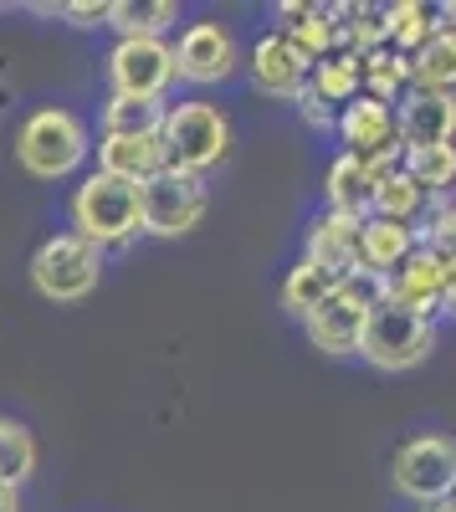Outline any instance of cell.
I'll return each instance as SVG.
<instances>
[{
  "label": "cell",
  "mask_w": 456,
  "mask_h": 512,
  "mask_svg": "<svg viewBox=\"0 0 456 512\" xmlns=\"http://www.w3.org/2000/svg\"><path fill=\"white\" fill-rule=\"evenodd\" d=\"M93 154V134L72 108H36L16 128V164L31 180H67Z\"/></svg>",
  "instance_id": "6da1fadb"
},
{
  "label": "cell",
  "mask_w": 456,
  "mask_h": 512,
  "mask_svg": "<svg viewBox=\"0 0 456 512\" xmlns=\"http://www.w3.org/2000/svg\"><path fill=\"white\" fill-rule=\"evenodd\" d=\"M72 236H82L98 251L129 246L134 236H144L139 185L113 180V175H103V169H93V175L72 190Z\"/></svg>",
  "instance_id": "7a4b0ae2"
},
{
  "label": "cell",
  "mask_w": 456,
  "mask_h": 512,
  "mask_svg": "<svg viewBox=\"0 0 456 512\" xmlns=\"http://www.w3.org/2000/svg\"><path fill=\"white\" fill-rule=\"evenodd\" d=\"M159 144H164V169L205 175L231 154V118L216 103H170L159 123Z\"/></svg>",
  "instance_id": "3957f363"
},
{
  "label": "cell",
  "mask_w": 456,
  "mask_h": 512,
  "mask_svg": "<svg viewBox=\"0 0 456 512\" xmlns=\"http://www.w3.org/2000/svg\"><path fill=\"white\" fill-rule=\"evenodd\" d=\"M436 349V323L431 318H416L395 303H380L369 308L364 318V338H359V359L369 369H385V374H405L426 364Z\"/></svg>",
  "instance_id": "277c9868"
},
{
  "label": "cell",
  "mask_w": 456,
  "mask_h": 512,
  "mask_svg": "<svg viewBox=\"0 0 456 512\" xmlns=\"http://www.w3.org/2000/svg\"><path fill=\"white\" fill-rule=\"evenodd\" d=\"M390 482L405 502H416V507L451 502L456 497V436H441V431L410 436L390 461Z\"/></svg>",
  "instance_id": "5b68a950"
},
{
  "label": "cell",
  "mask_w": 456,
  "mask_h": 512,
  "mask_svg": "<svg viewBox=\"0 0 456 512\" xmlns=\"http://www.w3.org/2000/svg\"><path fill=\"white\" fill-rule=\"evenodd\" d=\"M103 277V251L88 246L82 236L62 231V236H47L31 256V287L47 297V303H82Z\"/></svg>",
  "instance_id": "8992f818"
},
{
  "label": "cell",
  "mask_w": 456,
  "mask_h": 512,
  "mask_svg": "<svg viewBox=\"0 0 456 512\" xmlns=\"http://www.w3.org/2000/svg\"><path fill=\"white\" fill-rule=\"evenodd\" d=\"M139 210H144V236H190L205 210H211V185L205 175H185V169H159L154 180L139 185Z\"/></svg>",
  "instance_id": "52a82bcc"
},
{
  "label": "cell",
  "mask_w": 456,
  "mask_h": 512,
  "mask_svg": "<svg viewBox=\"0 0 456 512\" xmlns=\"http://www.w3.org/2000/svg\"><path fill=\"white\" fill-rule=\"evenodd\" d=\"M108 82L118 98H149L164 103L175 82V47L159 36H123L108 52Z\"/></svg>",
  "instance_id": "ba28073f"
},
{
  "label": "cell",
  "mask_w": 456,
  "mask_h": 512,
  "mask_svg": "<svg viewBox=\"0 0 456 512\" xmlns=\"http://www.w3.org/2000/svg\"><path fill=\"white\" fill-rule=\"evenodd\" d=\"M236 72V36L221 21H190L175 41V77L195 88H216Z\"/></svg>",
  "instance_id": "9c48e42d"
},
{
  "label": "cell",
  "mask_w": 456,
  "mask_h": 512,
  "mask_svg": "<svg viewBox=\"0 0 456 512\" xmlns=\"http://www.w3.org/2000/svg\"><path fill=\"white\" fill-rule=\"evenodd\" d=\"M395 139L400 149H436L456 139V98L441 93H416L410 88L395 103Z\"/></svg>",
  "instance_id": "30bf717a"
},
{
  "label": "cell",
  "mask_w": 456,
  "mask_h": 512,
  "mask_svg": "<svg viewBox=\"0 0 456 512\" xmlns=\"http://www.w3.org/2000/svg\"><path fill=\"white\" fill-rule=\"evenodd\" d=\"M385 303L405 308V313H416V318H441V256L431 246H416L405 256V262L385 277Z\"/></svg>",
  "instance_id": "8fae6325"
},
{
  "label": "cell",
  "mask_w": 456,
  "mask_h": 512,
  "mask_svg": "<svg viewBox=\"0 0 456 512\" xmlns=\"http://www.w3.org/2000/svg\"><path fill=\"white\" fill-rule=\"evenodd\" d=\"M308 72H313V62L293 47V41H287V31H272V36H262L252 47V82L267 98H287V103H293L303 93Z\"/></svg>",
  "instance_id": "7c38bea8"
},
{
  "label": "cell",
  "mask_w": 456,
  "mask_h": 512,
  "mask_svg": "<svg viewBox=\"0 0 456 512\" xmlns=\"http://www.w3.org/2000/svg\"><path fill=\"white\" fill-rule=\"evenodd\" d=\"M364 308L359 303H349L344 292H334L328 303L303 323V333H308V344L318 349V354H328V359H359V338H364Z\"/></svg>",
  "instance_id": "4fadbf2b"
},
{
  "label": "cell",
  "mask_w": 456,
  "mask_h": 512,
  "mask_svg": "<svg viewBox=\"0 0 456 512\" xmlns=\"http://www.w3.org/2000/svg\"><path fill=\"white\" fill-rule=\"evenodd\" d=\"M334 134L344 139V154L354 159H375L385 149H395V108L390 103H375V98H354L344 113H339V128Z\"/></svg>",
  "instance_id": "5bb4252c"
},
{
  "label": "cell",
  "mask_w": 456,
  "mask_h": 512,
  "mask_svg": "<svg viewBox=\"0 0 456 512\" xmlns=\"http://www.w3.org/2000/svg\"><path fill=\"white\" fill-rule=\"evenodd\" d=\"M308 262L323 267L334 282H344L354 267H359V221L354 216H334V210H323L308 231Z\"/></svg>",
  "instance_id": "9a60e30c"
},
{
  "label": "cell",
  "mask_w": 456,
  "mask_h": 512,
  "mask_svg": "<svg viewBox=\"0 0 456 512\" xmlns=\"http://www.w3.org/2000/svg\"><path fill=\"white\" fill-rule=\"evenodd\" d=\"M98 169L113 180L144 185L164 169V144H159V134H103L98 139Z\"/></svg>",
  "instance_id": "2e32d148"
},
{
  "label": "cell",
  "mask_w": 456,
  "mask_h": 512,
  "mask_svg": "<svg viewBox=\"0 0 456 512\" xmlns=\"http://www.w3.org/2000/svg\"><path fill=\"white\" fill-rule=\"evenodd\" d=\"M416 246H421V236H416V226H405V221H385V216H364L359 221V267L364 272L390 277Z\"/></svg>",
  "instance_id": "e0dca14e"
},
{
  "label": "cell",
  "mask_w": 456,
  "mask_h": 512,
  "mask_svg": "<svg viewBox=\"0 0 456 512\" xmlns=\"http://www.w3.org/2000/svg\"><path fill=\"white\" fill-rule=\"evenodd\" d=\"M323 200H328V210H334V216L364 221V216H369V200H375V180H369L364 159L334 154V164H328V175H323Z\"/></svg>",
  "instance_id": "ac0fdd59"
},
{
  "label": "cell",
  "mask_w": 456,
  "mask_h": 512,
  "mask_svg": "<svg viewBox=\"0 0 456 512\" xmlns=\"http://www.w3.org/2000/svg\"><path fill=\"white\" fill-rule=\"evenodd\" d=\"M436 200H446V195H431L410 169L400 164L395 175H385L380 185H375V200H369V216H385V221H405V226H416L426 210L436 205Z\"/></svg>",
  "instance_id": "d6986e66"
},
{
  "label": "cell",
  "mask_w": 456,
  "mask_h": 512,
  "mask_svg": "<svg viewBox=\"0 0 456 512\" xmlns=\"http://www.w3.org/2000/svg\"><path fill=\"white\" fill-rule=\"evenodd\" d=\"M410 88L456 98V31L441 26L421 52H410Z\"/></svg>",
  "instance_id": "ffe728a7"
},
{
  "label": "cell",
  "mask_w": 456,
  "mask_h": 512,
  "mask_svg": "<svg viewBox=\"0 0 456 512\" xmlns=\"http://www.w3.org/2000/svg\"><path fill=\"white\" fill-rule=\"evenodd\" d=\"M441 26H446L441 6H421V0H395V6H385V41H390V52H400V57L421 52Z\"/></svg>",
  "instance_id": "44dd1931"
},
{
  "label": "cell",
  "mask_w": 456,
  "mask_h": 512,
  "mask_svg": "<svg viewBox=\"0 0 456 512\" xmlns=\"http://www.w3.org/2000/svg\"><path fill=\"white\" fill-rule=\"evenodd\" d=\"M334 292H339V282L303 256V262L282 277V313H287V318H298V323H308Z\"/></svg>",
  "instance_id": "7402d4cb"
},
{
  "label": "cell",
  "mask_w": 456,
  "mask_h": 512,
  "mask_svg": "<svg viewBox=\"0 0 456 512\" xmlns=\"http://www.w3.org/2000/svg\"><path fill=\"white\" fill-rule=\"evenodd\" d=\"M308 88H313L323 103H334V108L344 113L354 98H364V72H359V57H354V52H334V57L313 62Z\"/></svg>",
  "instance_id": "603a6c76"
},
{
  "label": "cell",
  "mask_w": 456,
  "mask_h": 512,
  "mask_svg": "<svg viewBox=\"0 0 456 512\" xmlns=\"http://www.w3.org/2000/svg\"><path fill=\"white\" fill-rule=\"evenodd\" d=\"M180 21V6L175 0H113V11H108V26L123 36H159L170 31Z\"/></svg>",
  "instance_id": "cb8c5ba5"
},
{
  "label": "cell",
  "mask_w": 456,
  "mask_h": 512,
  "mask_svg": "<svg viewBox=\"0 0 456 512\" xmlns=\"http://www.w3.org/2000/svg\"><path fill=\"white\" fill-rule=\"evenodd\" d=\"M359 72H364V98H375V103H400L410 93V57L380 47V52H364L359 57Z\"/></svg>",
  "instance_id": "d4e9b609"
},
{
  "label": "cell",
  "mask_w": 456,
  "mask_h": 512,
  "mask_svg": "<svg viewBox=\"0 0 456 512\" xmlns=\"http://www.w3.org/2000/svg\"><path fill=\"white\" fill-rule=\"evenodd\" d=\"M36 472V436L21 420L0 415V482L6 487H26Z\"/></svg>",
  "instance_id": "484cf974"
},
{
  "label": "cell",
  "mask_w": 456,
  "mask_h": 512,
  "mask_svg": "<svg viewBox=\"0 0 456 512\" xmlns=\"http://www.w3.org/2000/svg\"><path fill=\"white\" fill-rule=\"evenodd\" d=\"M164 108L170 103H149V98H108L103 108V134H159Z\"/></svg>",
  "instance_id": "4316f807"
},
{
  "label": "cell",
  "mask_w": 456,
  "mask_h": 512,
  "mask_svg": "<svg viewBox=\"0 0 456 512\" xmlns=\"http://www.w3.org/2000/svg\"><path fill=\"white\" fill-rule=\"evenodd\" d=\"M405 169H410V175H416L431 195H451V185H456V144L405 149Z\"/></svg>",
  "instance_id": "83f0119b"
},
{
  "label": "cell",
  "mask_w": 456,
  "mask_h": 512,
  "mask_svg": "<svg viewBox=\"0 0 456 512\" xmlns=\"http://www.w3.org/2000/svg\"><path fill=\"white\" fill-rule=\"evenodd\" d=\"M416 236H421V246H431L436 256H456V200H451V195L426 210V226H416Z\"/></svg>",
  "instance_id": "f1b7e54d"
},
{
  "label": "cell",
  "mask_w": 456,
  "mask_h": 512,
  "mask_svg": "<svg viewBox=\"0 0 456 512\" xmlns=\"http://www.w3.org/2000/svg\"><path fill=\"white\" fill-rule=\"evenodd\" d=\"M339 292L349 297V303H359V308L369 313V308H380V303H385V292H390V287H385V277H380V272H364V267H354V272L339 282Z\"/></svg>",
  "instance_id": "f546056e"
},
{
  "label": "cell",
  "mask_w": 456,
  "mask_h": 512,
  "mask_svg": "<svg viewBox=\"0 0 456 512\" xmlns=\"http://www.w3.org/2000/svg\"><path fill=\"white\" fill-rule=\"evenodd\" d=\"M293 103H298V113L308 118V128H318V134H328V128H339V108H334V103H323V98L308 88V82H303V93H298Z\"/></svg>",
  "instance_id": "4dcf8cb0"
},
{
  "label": "cell",
  "mask_w": 456,
  "mask_h": 512,
  "mask_svg": "<svg viewBox=\"0 0 456 512\" xmlns=\"http://www.w3.org/2000/svg\"><path fill=\"white\" fill-rule=\"evenodd\" d=\"M62 21H72V26H108V0H67V6H52Z\"/></svg>",
  "instance_id": "1f68e13d"
},
{
  "label": "cell",
  "mask_w": 456,
  "mask_h": 512,
  "mask_svg": "<svg viewBox=\"0 0 456 512\" xmlns=\"http://www.w3.org/2000/svg\"><path fill=\"white\" fill-rule=\"evenodd\" d=\"M441 318H456V256H441Z\"/></svg>",
  "instance_id": "d6a6232c"
},
{
  "label": "cell",
  "mask_w": 456,
  "mask_h": 512,
  "mask_svg": "<svg viewBox=\"0 0 456 512\" xmlns=\"http://www.w3.org/2000/svg\"><path fill=\"white\" fill-rule=\"evenodd\" d=\"M0 512H21V487H6V482H0Z\"/></svg>",
  "instance_id": "836d02e7"
},
{
  "label": "cell",
  "mask_w": 456,
  "mask_h": 512,
  "mask_svg": "<svg viewBox=\"0 0 456 512\" xmlns=\"http://www.w3.org/2000/svg\"><path fill=\"white\" fill-rule=\"evenodd\" d=\"M441 21H446V26L456 31V0H451V6H441Z\"/></svg>",
  "instance_id": "e575fe53"
},
{
  "label": "cell",
  "mask_w": 456,
  "mask_h": 512,
  "mask_svg": "<svg viewBox=\"0 0 456 512\" xmlns=\"http://www.w3.org/2000/svg\"><path fill=\"white\" fill-rule=\"evenodd\" d=\"M421 512H451V502H441V507H421Z\"/></svg>",
  "instance_id": "d590c367"
},
{
  "label": "cell",
  "mask_w": 456,
  "mask_h": 512,
  "mask_svg": "<svg viewBox=\"0 0 456 512\" xmlns=\"http://www.w3.org/2000/svg\"><path fill=\"white\" fill-rule=\"evenodd\" d=\"M451 512H456V497H451Z\"/></svg>",
  "instance_id": "8d00e7d4"
}]
</instances>
